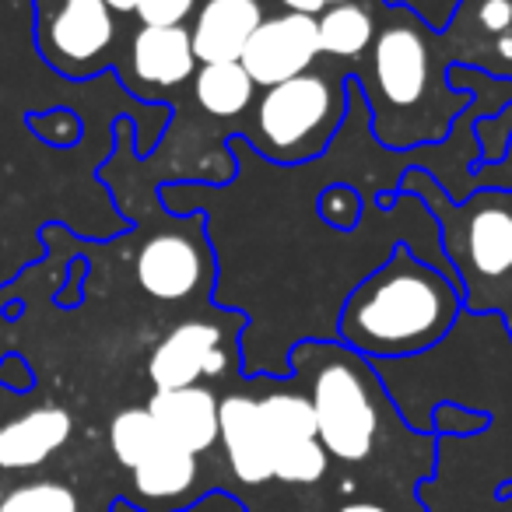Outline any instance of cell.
Masks as SVG:
<instances>
[{"label":"cell","mask_w":512,"mask_h":512,"mask_svg":"<svg viewBox=\"0 0 512 512\" xmlns=\"http://www.w3.org/2000/svg\"><path fill=\"white\" fill-rule=\"evenodd\" d=\"M130 67L134 78L155 88L183 85L197 74L193 39L186 25H141L130 39Z\"/></svg>","instance_id":"obj_13"},{"label":"cell","mask_w":512,"mask_h":512,"mask_svg":"<svg viewBox=\"0 0 512 512\" xmlns=\"http://www.w3.org/2000/svg\"><path fill=\"white\" fill-rule=\"evenodd\" d=\"M36 39L46 64L67 78H85L109 60L116 15L106 0H36Z\"/></svg>","instance_id":"obj_6"},{"label":"cell","mask_w":512,"mask_h":512,"mask_svg":"<svg viewBox=\"0 0 512 512\" xmlns=\"http://www.w3.org/2000/svg\"><path fill=\"white\" fill-rule=\"evenodd\" d=\"M316 211H320V218L327 228H337V232H355L365 218V197L355 190V186L334 183V186L323 190Z\"/></svg>","instance_id":"obj_21"},{"label":"cell","mask_w":512,"mask_h":512,"mask_svg":"<svg viewBox=\"0 0 512 512\" xmlns=\"http://www.w3.org/2000/svg\"><path fill=\"white\" fill-rule=\"evenodd\" d=\"M341 512H390V509H383V505H376V502H351V505H344Z\"/></svg>","instance_id":"obj_28"},{"label":"cell","mask_w":512,"mask_h":512,"mask_svg":"<svg viewBox=\"0 0 512 512\" xmlns=\"http://www.w3.org/2000/svg\"><path fill=\"white\" fill-rule=\"evenodd\" d=\"M260 0H204L193 15L190 39L197 64H232L264 22Z\"/></svg>","instance_id":"obj_11"},{"label":"cell","mask_w":512,"mask_h":512,"mask_svg":"<svg viewBox=\"0 0 512 512\" xmlns=\"http://www.w3.org/2000/svg\"><path fill=\"white\" fill-rule=\"evenodd\" d=\"M228 369V351L221 348V330L204 320H186L155 344L148 358V376L155 390H183L200 379H214Z\"/></svg>","instance_id":"obj_9"},{"label":"cell","mask_w":512,"mask_h":512,"mask_svg":"<svg viewBox=\"0 0 512 512\" xmlns=\"http://www.w3.org/2000/svg\"><path fill=\"white\" fill-rule=\"evenodd\" d=\"M162 442H165V435L158 432L148 407H127V411L116 414L113 425H109V446H113V456L130 470L141 467Z\"/></svg>","instance_id":"obj_19"},{"label":"cell","mask_w":512,"mask_h":512,"mask_svg":"<svg viewBox=\"0 0 512 512\" xmlns=\"http://www.w3.org/2000/svg\"><path fill=\"white\" fill-rule=\"evenodd\" d=\"M242 71L253 78L256 88H271L281 81H292L299 74H309L320 64V32L316 18L281 11L260 22L253 39L246 43L239 57Z\"/></svg>","instance_id":"obj_8"},{"label":"cell","mask_w":512,"mask_h":512,"mask_svg":"<svg viewBox=\"0 0 512 512\" xmlns=\"http://www.w3.org/2000/svg\"><path fill=\"white\" fill-rule=\"evenodd\" d=\"M218 404L221 400L197 383L183 386V390H155L148 411L165 442L197 456L218 442Z\"/></svg>","instance_id":"obj_12"},{"label":"cell","mask_w":512,"mask_h":512,"mask_svg":"<svg viewBox=\"0 0 512 512\" xmlns=\"http://www.w3.org/2000/svg\"><path fill=\"white\" fill-rule=\"evenodd\" d=\"M463 288L453 274L411 246H393L337 313V337L348 351L369 358H407L435 348L456 327Z\"/></svg>","instance_id":"obj_1"},{"label":"cell","mask_w":512,"mask_h":512,"mask_svg":"<svg viewBox=\"0 0 512 512\" xmlns=\"http://www.w3.org/2000/svg\"><path fill=\"white\" fill-rule=\"evenodd\" d=\"M74 432V421L64 407H36L22 418L0 425V467L29 470L46 463Z\"/></svg>","instance_id":"obj_14"},{"label":"cell","mask_w":512,"mask_h":512,"mask_svg":"<svg viewBox=\"0 0 512 512\" xmlns=\"http://www.w3.org/2000/svg\"><path fill=\"white\" fill-rule=\"evenodd\" d=\"M32 130H36L43 141H50V144H74L78 141V134H81V123H78V116L74 113H67V109H53V113H43V116H32Z\"/></svg>","instance_id":"obj_24"},{"label":"cell","mask_w":512,"mask_h":512,"mask_svg":"<svg viewBox=\"0 0 512 512\" xmlns=\"http://www.w3.org/2000/svg\"><path fill=\"white\" fill-rule=\"evenodd\" d=\"M197 8L200 0H137L134 15L141 25H186Z\"/></svg>","instance_id":"obj_23"},{"label":"cell","mask_w":512,"mask_h":512,"mask_svg":"<svg viewBox=\"0 0 512 512\" xmlns=\"http://www.w3.org/2000/svg\"><path fill=\"white\" fill-rule=\"evenodd\" d=\"M218 439L225 446L228 467L242 484H264L274 477V456L267 428L260 418V400L249 393H228L218 404Z\"/></svg>","instance_id":"obj_10"},{"label":"cell","mask_w":512,"mask_h":512,"mask_svg":"<svg viewBox=\"0 0 512 512\" xmlns=\"http://www.w3.org/2000/svg\"><path fill=\"white\" fill-rule=\"evenodd\" d=\"M421 197L442 225V256L463 288V309L502 313L512 327V225L509 186L474 190L453 200L425 169H407L400 190Z\"/></svg>","instance_id":"obj_2"},{"label":"cell","mask_w":512,"mask_h":512,"mask_svg":"<svg viewBox=\"0 0 512 512\" xmlns=\"http://www.w3.org/2000/svg\"><path fill=\"white\" fill-rule=\"evenodd\" d=\"M432 67V25H425L421 18L404 15L400 22H390L376 32V43L369 50V74H365L369 81H362L376 137L386 134L393 116L421 113L432 92Z\"/></svg>","instance_id":"obj_5"},{"label":"cell","mask_w":512,"mask_h":512,"mask_svg":"<svg viewBox=\"0 0 512 512\" xmlns=\"http://www.w3.org/2000/svg\"><path fill=\"white\" fill-rule=\"evenodd\" d=\"M474 137L481 144L477 165H502V158L512 148V102L505 109H498V113L481 116L474 123Z\"/></svg>","instance_id":"obj_22"},{"label":"cell","mask_w":512,"mask_h":512,"mask_svg":"<svg viewBox=\"0 0 512 512\" xmlns=\"http://www.w3.org/2000/svg\"><path fill=\"white\" fill-rule=\"evenodd\" d=\"M253 123L242 141L274 165H306L320 158L341 134L348 116V78L309 71L281 85L260 88Z\"/></svg>","instance_id":"obj_3"},{"label":"cell","mask_w":512,"mask_h":512,"mask_svg":"<svg viewBox=\"0 0 512 512\" xmlns=\"http://www.w3.org/2000/svg\"><path fill=\"white\" fill-rule=\"evenodd\" d=\"M285 11H295V15H309V18H320L327 8L334 4H344V0H278Z\"/></svg>","instance_id":"obj_26"},{"label":"cell","mask_w":512,"mask_h":512,"mask_svg":"<svg viewBox=\"0 0 512 512\" xmlns=\"http://www.w3.org/2000/svg\"><path fill=\"white\" fill-rule=\"evenodd\" d=\"M316 32H320V57L358 60L376 43V18L358 0H344L316 18Z\"/></svg>","instance_id":"obj_16"},{"label":"cell","mask_w":512,"mask_h":512,"mask_svg":"<svg viewBox=\"0 0 512 512\" xmlns=\"http://www.w3.org/2000/svg\"><path fill=\"white\" fill-rule=\"evenodd\" d=\"M509 225H512V190H509Z\"/></svg>","instance_id":"obj_29"},{"label":"cell","mask_w":512,"mask_h":512,"mask_svg":"<svg viewBox=\"0 0 512 512\" xmlns=\"http://www.w3.org/2000/svg\"><path fill=\"white\" fill-rule=\"evenodd\" d=\"M137 285L155 302H186L211 285V253H207L204 218L193 214L186 225L158 232L137 249Z\"/></svg>","instance_id":"obj_7"},{"label":"cell","mask_w":512,"mask_h":512,"mask_svg":"<svg viewBox=\"0 0 512 512\" xmlns=\"http://www.w3.org/2000/svg\"><path fill=\"white\" fill-rule=\"evenodd\" d=\"M106 4L113 15H134V8H137V0H106Z\"/></svg>","instance_id":"obj_27"},{"label":"cell","mask_w":512,"mask_h":512,"mask_svg":"<svg viewBox=\"0 0 512 512\" xmlns=\"http://www.w3.org/2000/svg\"><path fill=\"white\" fill-rule=\"evenodd\" d=\"M292 369L309 379L316 435L327 456L362 463L379 435V411L365 379V358L344 344L302 341L292 348Z\"/></svg>","instance_id":"obj_4"},{"label":"cell","mask_w":512,"mask_h":512,"mask_svg":"<svg viewBox=\"0 0 512 512\" xmlns=\"http://www.w3.org/2000/svg\"><path fill=\"white\" fill-rule=\"evenodd\" d=\"M197 481V456L186 449L162 442L141 467H134V484L148 498H172L183 495Z\"/></svg>","instance_id":"obj_18"},{"label":"cell","mask_w":512,"mask_h":512,"mask_svg":"<svg viewBox=\"0 0 512 512\" xmlns=\"http://www.w3.org/2000/svg\"><path fill=\"white\" fill-rule=\"evenodd\" d=\"M190 81L197 106L204 113L218 116V120L242 116L256 102V95H260V88L242 71L239 60H232V64H200Z\"/></svg>","instance_id":"obj_15"},{"label":"cell","mask_w":512,"mask_h":512,"mask_svg":"<svg viewBox=\"0 0 512 512\" xmlns=\"http://www.w3.org/2000/svg\"><path fill=\"white\" fill-rule=\"evenodd\" d=\"M260 418L267 428V442H271V456H281L295 446L316 442V411L309 393L299 390H278L260 397Z\"/></svg>","instance_id":"obj_17"},{"label":"cell","mask_w":512,"mask_h":512,"mask_svg":"<svg viewBox=\"0 0 512 512\" xmlns=\"http://www.w3.org/2000/svg\"><path fill=\"white\" fill-rule=\"evenodd\" d=\"M0 512H78V495L60 481H32L8 491Z\"/></svg>","instance_id":"obj_20"},{"label":"cell","mask_w":512,"mask_h":512,"mask_svg":"<svg viewBox=\"0 0 512 512\" xmlns=\"http://www.w3.org/2000/svg\"><path fill=\"white\" fill-rule=\"evenodd\" d=\"M474 11L491 36H505L512 29V0H477Z\"/></svg>","instance_id":"obj_25"}]
</instances>
